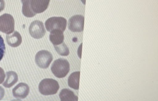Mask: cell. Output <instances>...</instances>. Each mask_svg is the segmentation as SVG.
<instances>
[{"instance_id":"obj_16","label":"cell","mask_w":158,"mask_h":101,"mask_svg":"<svg viewBox=\"0 0 158 101\" xmlns=\"http://www.w3.org/2000/svg\"><path fill=\"white\" fill-rule=\"evenodd\" d=\"M6 46L3 37L0 35V61L3 59L5 53Z\"/></svg>"},{"instance_id":"obj_3","label":"cell","mask_w":158,"mask_h":101,"mask_svg":"<svg viewBox=\"0 0 158 101\" xmlns=\"http://www.w3.org/2000/svg\"><path fill=\"white\" fill-rule=\"evenodd\" d=\"M59 85L57 81L52 78H45L39 85V90L43 95H53L57 93Z\"/></svg>"},{"instance_id":"obj_1","label":"cell","mask_w":158,"mask_h":101,"mask_svg":"<svg viewBox=\"0 0 158 101\" xmlns=\"http://www.w3.org/2000/svg\"><path fill=\"white\" fill-rule=\"evenodd\" d=\"M50 0H21L22 13L26 17L32 18L41 13L48 7Z\"/></svg>"},{"instance_id":"obj_9","label":"cell","mask_w":158,"mask_h":101,"mask_svg":"<svg viewBox=\"0 0 158 101\" xmlns=\"http://www.w3.org/2000/svg\"><path fill=\"white\" fill-rule=\"evenodd\" d=\"M30 92L29 86L27 84L21 82L13 89L14 97L17 99H23L26 98Z\"/></svg>"},{"instance_id":"obj_17","label":"cell","mask_w":158,"mask_h":101,"mask_svg":"<svg viewBox=\"0 0 158 101\" xmlns=\"http://www.w3.org/2000/svg\"><path fill=\"white\" fill-rule=\"evenodd\" d=\"M5 78V74L4 70L2 68L0 67V84L3 83Z\"/></svg>"},{"instance_id":"obj_2","label":"cell","mask_w":158,"mask_h":101,"mask_svg":"<svg viewBox=\"0 0 158 101\" xmlns=\"http://www.w3.org/2000/svg\"><path fill=\"white\" fill-rule=\"evenodd\" d=\"M51 70L57 78H63L69 72V63L66 59L59 58L54 61L51 65Z\"/></svg>"},{"instance_id":"obj_7","label":"cell","mask_w":158,"mask_h":101,"mask_svg":"<svg viewBox=\"0 0 158 101\" xmlns=\"http://www.w3.org/2000/svg\"><path fill=\"white\" fill-rule=\"evenodd\" d=\"M29 33L33 38L40 39L44 36L46 30L43 22L39 20L33 21L29 28Z\"/></svg>"},{"instance_id":"obj_14","label":"cell","mask_w":158,"mask_h":101,"mask_svg":"<svg viewBox=\"0 0 158 101\" xmlns=\"http://www.w3.org/2000/svg\"><path fill=\"white\" fill-rule=\"evenodd\" d=\"M61 101H78V97L73 91L68 89L62 90L59 94Z\"/></svg>"},{"instance_id":"obj_6","label":"cell","mask_w":158,"mask_h":101,"mask_svg":"<svg viewBox=\"0 0 158 101\" xmlns=\"http://www.w3.org/2000/svg\"><path fill=\"white\" fill-rule=\"evenodd\" d=\"M53 55L50 52L46 50L39 51L35 56V62L41 69H46L53 61Z\"/></svg>"},{"instance_id":"obj_12","label":"cell","mask_w":158,"mask_h":101,"mask_svg":"<svg viewBox=\"0 0 158 101\" xmlns=\"http://www.w3.org/2000/svg\"><path fill=\"white\" fill-rule=\"evenodd\" d=\"M6 80L3 83V86L5 88H10L16 84L18 81V77L16 73L10 71L6 73Z\"/></svg>"},{"instance_id":"obj_5","label":"cell","mask_w":158,"mask_h":101,"mask_svg":"<svg viewBox=\"0 0 158 101\" xmlns=\"http://www.w3.org/2000/svg\"><path fill=\"white\" fill-rule=\"evenodd\" d=\"M15 28V20L9 14H4L0 16V31L4 33H12Z\"/></svg>"},{"instance_id":"obj_19","label":"cell","mask_w":158,"mask_h":101,"mask_svg":"<svg viewBox=\"0 0 158 101\" xmlns=\"http://www.w3.org/2000/svg\"><path fill=\"white\" fill-rule=\"evenodd\" d=\"M5 7V2L4 0H0V12L3 11Z\"/></svg>"},{"instance_id":"obj_4","label":"cell","mask_w":158,"mask_h":101,"mask_svg":"<svg viewBox=\"0 0 158 101\" xmlns=\"http://www.w3.org/2000/svg\"><path fill=\"white\" fill-rule=\"evenodd\" d=\"M45 24L46 28L49 32L54 29L60 30L64 32L66 28L67 20L61 17H53L47 19Z\"/></svg>"},{"instance_id":"obj_11","label":"cell","mask_w":158,"mask_h":101,"mask_svg":"<svg viewBox=\"0 0 158 101\" xmlns=\"http://www.w3.org/2000/svg\"><path fill=\"white\" fill-rule=\"evenodd\" d=\"M64 39L63 32L60 30L54 29L50 31L49 35L50 41L54 46L58 45L63 43Z\"/></svg>"},{"instance_id":"obj_10","label":"cell","mask_w":158,"mask_h":101,"mask_svg":"<svg viewBox=\"0 0 158 101\" xmlns=\"http://www.w3.org/2000/svg\"><path fill=\"white\" fill-rule=\"evenodd\" d=\"M8 44L12 47H17L20 45L22 42L21 35L18 31H14L12 33L6 35Z\"/></svg>"},{"instance_id":"obj_15","label":"cell","mask_w":158,"mask_h":101,"mask_svg":"<svg viewBox=\"0 0 158 101\" xmlns=\"http://www.w3.org/2000/svg\"><path fill=\"white\" fill-rule=\"evenodd\" d=\"M54 48L57 53L61 56H68L69 54V50L65 43H61L58 45H54Z\"/></svg>"},{"instance_id":"obj_18","label":"cell","mask_w":158,"mask_h":101,"mask_svg":"<svg viewBox=\"0 0 158 101\" xmlns=\"http://www.w3.org/2000/svg\"><path fill=\"white\" fill-rule=\"evenodd\" d=\"M5 90L2 86H0V100H2L5 96Z\"/></svg>"},{"instance_id":"obj_13","label":"cell","mask_w":158,"mask_h":101,"mask_svg":"<svg viewBox=\"0 0 158 101\" xmlns=\"http://www.w3.org/2000/svg\"><path fill=\"white\" fill-rule=\"evenodd\" d=\"M81 72H75L72 73L68 78L69 86L74 90H78L79 86V78Z\"/></svg>"},{"instance_id":"obj_8","label":"cell","mask_w":158,"mask_h":101,"mask_svg":"<svg viewBox=\"0 0 158 101\" xmlns=\"http://www.w3.org/2000/svg\"><path fill=\"white\" fill-rule=\"evenodd\" d=\"M85 17L81 15H74L69 21L68 27L73 32H81L84 29Z\"/></svg>"}]
</instances>
